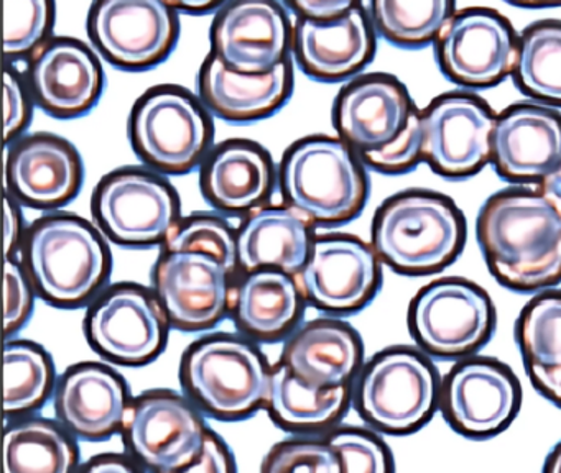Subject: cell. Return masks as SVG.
Here are the masks:
<instances>
[{"instance_id":"1","label":"cell","mask_w":561,"mask_h":473,"mask_svg":"<svg viewBox=\"0 0 561 473\" xmlns=\"http://www.w3.org/2000/svg\"><path fill=\"white\" fill-rule=\"evenodd\" d=\"M476 235L494 278L517 292L561 282V216L538 191L512 187L485 200Z\"/></svg>"},{"instance_id":"2","label":"cell","mask_w":561,"mask_h":473,"mask_svg":"<svg viewBox=\"0 0 561 473\" xmlns=\"http://www.w3.org/2000/svg\"><path fill=\"white\" fill-rule=\"evenodd\" d=\"M22 263L45 301L78 308L110 278L111 252L103 235L87 220L51 214L28 227L22 240Z\"/></svg>"},{"instance_id":"3","label":"cell","mask_w":561,"mask_h":473,"mask_svg":"<svg viewBox=\"0 0 561 473\" xmlns=\"http://www.w3.org/2000/svg\"><path fill=\"white\" fill-rule=\"evenodd\" d=\"M465 240V217L451 199L430 191H405L377 209L370 245L397 273L423 276L451 265Z\"/></svg>"},{"instance_id":"4","label":"cell","mask_w":561,"mask_h":473,"mask_svg":"<svg viewBox=\"0 0 561 473\" xmlns=\"http://www.w3.org/2000/svg\"><path fill=\"white\" fill-rule=\"evenodd\" d=\"M285 206L311 226H341L366 206L369 181L356 151L341 138L308 137L285 151L278 166Z\"/></svg>"},{"instance_id":"5","label":"cell","mask_w":561,"mask_h":473,"mask_svg":"<svg viewBox=\"0 0 561 473\" xmlns=\"http://www.w3.org/2000/svg\"><path fill=\"white\" fill-rule=\"evenodd\" d=\"M129 137L136 153L163 174H185L206 160L213 143L208 108L186 89L156 85L134 104Z\"/></svg>"},{"instance_id":"6","label":"cell","mask_w":561,"mask_h":473,"mask_svg":"<svg viewBox=\"0 0 561 473\" xmlns=\"http://www.w3.org/2000/svg\"><path fill=\"white\" fill-rule=\"evenodd\" d=\"M438 371L415 348L393 347L364 367L357 383L360 416L376 429L405 436L425 426L439 407Z\"/></svg>"},{"instance_id":"7","label":"cell","mask_w":561,"mask_h":473,"mask_svg":"<svg viewBox=\"0 0 561 473\" xmlns=\"http://www.w3.org/2000/svg\"><path fill=\"white\" fill-rule=\"evenodd\" d=\"M272 368L259 348L234 335L203 338L186 350L182 380L215 416L238 419L267 403Z\"/></svg>"},{"instance_id":"8","label":"cell","mask_w":561,"mask_h":473,"mask_svg":"<svg viewBox=\"0 0 561 473\" xmlns=\"http://www.w3.org/2000/svg\"><path fill=\"white\" fill-rule=\"evenodd\" d=\"M495 311L488 292L461 278L423 286L410 302L409 328L430 357L462 360L478 354L494 332Z\"/></svg>"},{"instance_id":"9","label":"cell","mask_w":561,"mask_h":473,"mask_svg":"<svg viewBox=\"0 0 561 473\" xmlns=\"http://www.w3.org/2000/svg\"><path fill=\"white\" fill-rule=\"evenodd\" d=\"M93 212L110 239L119 245L165 243L180 217V200L159 174L126 168L107 174L93 194Z\"/></svg>"},{"instance_id":"10","label":"cell","mask_w":561,"mask_h":473,"mask_svg":"<svg viewBox=\"0 0 561 473\" xmlns=\"http://www.w3.org/2000/svg\"><path fill=\"white\" fill-rule=\"evenodd\" d=\"M518 38L511 23L492 9L456 10L435 42L443 74L469 89H485L514 76Z\"/></svg>"},{"instance_id":"11","label":"cell","mask_w":561,"mask_h":473,"mask_svg":"<svg viewBox=\"0 0 561 473\" xmlns=\"http://www.w3.org/2000/svg\"><path fill=\"white\" fill-rule=\"evenodd\" d=\"M88 33L117 68L146 71L175 49L179 12L163 0H101L91 7Z\"/></svg>"},{"instance_id":"12","label":"cell","mask_w":561,"mask_h":473,"mask_svg":"<svg viewBox=\"0 0 561 473\" xmlns=\"http://www.w3.org/2000/svg\"><path fill=\"white\" fill-rule=\"evenodd\" d=\"M495 118L478 95H438L422 111V161L449 180L479 173L492 160Z\"/></svg>"},{"instance_id":"13","label":"cell","mask_w":561,"mask_h":473,"mask_svg":"<svg viewBox=\"0 0 561 473\" xmlns=\"http://www.w3.org/2000/svg\"><path fill=\"white\" fill-rule=\"evenodd\" d=\"M522 403L514 371L492 358H466L442 380L439 409L453 430L489 439L511 426Z\"/></svg>"},{"instance_id":"14","label":"cell","mask_w":561,"mask_h":473,"mask_svg":"<svg viewBox=\"0 0 561 473\" xmlns=\"http://www.w3.org/2000/svg\"><path fill=\"white\" fill-rule=\"evenodd\" d=\"M294 278L314 308L350 314L373 301L382 269L369 243L353 235H321L313 240L307 263Z\"/></svg>"},{"instance_id":"15","label":"cell","mask_w":561,"mask_h":473,"mask_svg":"<svg viewBox=\"0 0 561 473\" xmlns=\"http://www.w3.org/2000/svg\"><path fill=\"white\" fill-rule=\"evenodd\" d=\"M170 321L157 295L133 282L107 289L88 311L84 328L98 351L123 365H144L167 344Z\"/></svg>"},{"instance_id":"16","label":"cell","mask_w":561,"mask_h":473,"mask_svg":"<svg viewBox=\"0 0 561 473\" xmlns=\"http://www.w3.org/2000/svg\"><path fill=\"white\" fill-rule=\"evenodd\" d=\"M127 446L157 473L175 472L195 462L206 434L199 414L170 391H153L127 406L123 423Z\"/></svg>"},{"instance_id":"17","label":"cell","mask_w":561,"mask_h":473,"mask_svg":"<svg viewBox=\"0 0 561 473\" xmlns=\"http://www.w3.org/2000/svg\"><path fill=\"white\" fill-rule=\"evenodd\" d=\"M232 275L215 256L202 252H165L153 269L156 295L170 325L206 331L231 309Z\"/></svg>"},{"instance_id":"18","label":"cell","mask_w":561,"mask_h":473,"mask_svg":"<svg viewBox=\"0 0 561 473\" xmlns=\"http://www.w3.org/2000/svg\"><path fill=\"white\" fill-rule=\"evenodd\" d=\"M285 7L271 0L226 2L211 26V53L242 74H265L287 61L291 49Z\"/></svg>"},{"instance_id":"19","label":"cell","mask_w":561,"mask_h":473,"mask_svg":"<svg viewBox=\"0 0 561 473\" xmlns=\"http://www.w3.org/2000/svg\"><path fill=\"white\" fill-rule=\"evenodd\" d=\"M27 88L51 117H81L103 94V65L87 43L50 38L28 58Z\"/></svg>"},{"instance_id":"20","label":"cell","mask_w":561,"mask_h":473,"mask_svg":"<svg viewBox=\"0 0 561 473\" xmlns=\"http://www.w3.org/2000/svg\"><path fill=\"white\" fill-rule=\"evenodd\" d=\"M415 107L399 79L374 72L341 89L334 101V127L356 154L382 150L402 135Z\"/></svg>"},{"instance_id":"21","label":"cell","mask_w":561,"mask_h":473,"mask_svg":"<svg viewBox=\"0 0 561 473\" xmlns=\"http://www.w3.org/2000/svg\"><path fill=\"white\" fill-rule=\"evenodd\" d=\"M83 180L80 153L57 135H28L14 143L5 160V181L12 196L37 209H58L70 203Z\"/></svg>"},{"instance_id":"22","label":"cell","mask_w":561,"mask_h":473,"mask_svg":"<svg viewBox=\"0 0 561 473\" xmlns=\"http://www.w3.org/2000/svg\"><path fill=\"white\" fill-rule=\"evenodd\" d=\"M291 51L300 68L318 81L336 82L363 71L376 55V30L363 3L330 22L298 16Z\"/></svg>"},{"instance_id":"23","label":"cell","mask_w":561,"mask_h":473,"mask_svg":"<svg viewBox=\"0 0 561 473\" xmlns=\"http://www.w3.org/2000/svg\"><path fill=\"white\" fill-rule=\"evenodd\" d=\"M511 183H540L561 163V114L538 104H515L495 118L492 160Z\"/></svg>"},{"instance_id":"24","label":"cell","mask_w":561,"mask_h":473,"mask_svg":"<svg viewBox=\"0 0 561 473\" xmlns=\"http://www.w3.org/2000/svg\"><path fill=\"white\" fill-rule=\"evenodd\" d=\"M291 89L294 69L290 59L265 74H242L209 53L199 69V101L213 114L231 124H249L271 117L288 101Z\"/></svg>"},{"instance_id":"25","label":"cell","mask_w":561,"mask_h":473,"mask_svg":"<svg viewBox=\"0 0 561 473\" xmlns=\"http://www.w3.org/2000/svg\"><path fill=\"white\" fill-rule=\"evenodd\" d=\"M202 191L221 212L241 216L264 207L275 183L272 158L251 140H229L202 164Z\"/></svg>"},{"instance_id":"26","label":"cell","mask_w":561,"mask_h":473,"mask_svg":"<svg viewBox=\"0 0 561 473\" xmlns=\"http://www.w3.org/2000/svg\"><path fill=\"white\" fill-rule=\"evenodd\" d=\"M363 355V342L351 325L336 319H317L288 338L280 364L301 383L328 390L351 384L360 370Z\"/></svg>"},{"instance_id":"27","label":"cell","mask_w":561,"mask_h":473,"mask_svg":"<svg viewBox=\"0 0 561 473\" xmlns=\"http://www.w3.org/2000/svg\"><path fill=\"white\" fill-rule=\"evenodd\" d=\"M311 223L288 206H267L245 217L238 230V266L249 275L278 269L297 276L310 256Z\"/></svg>"},{"instance_id":"28","label":"cell","mask_w":561,"mask_h":473,"mask_svg":"<svg viewBox=\"0 0 561 473\" xmlns=\"http://www.w3.org/2000/svg\"><path fill=\"white\" fill-rule=\"evenodd\" d=\"M127 406L123 380L103 365H77L61 378L58 416L71 432L83 439L111 436L123 426Z\"/></svg>"},{"instance_id":"29","label":"cell","mask_w":561,"mask_h":473,"mask_svg":"<svg viewBox=\"0 0 561 473\" xmlns=\"http://www.w3.org/2000/svg\"><path fill=\"white\" fill-rule=\"evenodd\" d=\"M300 288L294 276L278 269L249 273L232 289L231 311L244 334L257 341L284 337L300 318Z\"/></svg>"},{"instance_id":"30","label":"cell","mask_w":561,"mask_h":473,"mask_svg":"<svg viewBox=\"0 0 561 473\" xmlns=\"http://www.w3.org/2000/svg\"><path fill=\"white\" fill-rule=\"evenodd\" d=\"M517 344L531 384L554 404L561 401V291L531 299L517 321Z\"/></svg>"},{"instance_id":"31","label":"cell","mask_w":561,"mask_h":473,"mask_svg":"<svg viewBox=\"0 0 561 473\" xmlns=\"http://www.w3.org/2000/svg\"><path fill=\"white\" fill-rule=\"evenodd\" d=\"M351 397V384L317 390L301 383L285 365L272 368L271 390L265 406L288 429H321L336 423Z\"/></svg>"},{"instance_id":"32","label":"cell","mask_w":561,"mask_h":473,"mask_svg":"<svg viewBox=\"0 0 561 473\" xmlns=\"http://www.w3.org/2000/svg\"><path fill=\"white\" fill-rule=\"evenodd\" d=\"M77 450L50 420L31 419L5 430L4 473H71Z\"/></svg>"},{"instance_id":"33","label":"cell","mask_w":561,"mask_h":473,"mask_svg":"<svg viewBox=\"0 0 561 473\" xmlns=\"http://www.w3.org/2000/svg\"><path fill=\"white\" fill-rule=\"evenodd\" d=\"M514 78L524 94L561 105V20H541L522 32Z\"/></svg>"},{"instance_id":"34","label":"cell","mask_w":561,"mask_h":473,"mask_svg":"<svg viewBox=\"0 0 561 473\" xmlns=\"http://www.w3.org/2000/svg\"><path fill=\"white\" fill-rule=\"evenodd\" d=\"M455 12L456 5L449 0H376L369 3L374 30L399 48L435 45Z\"/></svg>"},{"instance_id":"35","label":"cell","mask_w":561,"mask_h":473,"mask_svg":"<svg viewBox=\"0 0 561 473\" xmlns=\"http://www.w3.org/2000/svg\"><path fill=\"white\" fill-rule=\"evenodd\" d=\"M54 380V364L44 348L25 341L5 344V413H25L41 406L50 394Z\"/></svg>"},{"instance_id":"36","label":"cell","mask_w":561,"mask_h":473,"mask_svg":"<svg viewBox=\"0 0 561 473\" xmlns=\"http://www.w3.org/2000/svg\"><path fill=\"white\" fill-rule=\"evenodd\" d=\"M165 252H202L218 258L232 276L238 266V233L215 216H190L180 220L163 243Z\"/></svg>"},{"instance_id":"37","label":"cell","mask_w":561,"mask_h":473,"mask_svg":"<svg viewBox=\"0 0 561 473\" xmlns=\"http://www.w3.org/2000/svg\"><path fill=\"white\" fill-rule=\"evenodd\" d=\"M55 22V5L47 0H5V58H31L45 42Z\"/></svg>"},{"instance_id":"38","label":"cell","mask_w":561,"mask_h":473,"mask_svg":"<svg viewBox=\"0 0 561 473\" xmlns=\"http://www.w3.org/2000/svg\"><path fill=\"white\" fill-rule=\"evenodd\" d=\"M262 473H343V465L330 442L287 440L268 452Z\"/></svg>"},{"instance_id":"39","label":"cell","mask_w":561,"mask_h":473,"mask_svg":"<svg viewBox=\"0 0 561 473\" xmlns=\"http://www.w3.org/2000/svg\"><path fill=\"white\" fill-rule=\"evenodd\" d=\"M328 442L340 455L343 473H393L392 453L367 430H337Z\"/></svg>"},{"instance_id":"40","label":"cell","mask_w":561,"mask_h":473,"mask_svg":"<svg viewBox=\"0 0 561 473\" xmlns=\"http://www.w3.org/2000/svg\"><path fill=\"white\" fill-rule=\"evenodd\" d=\"M422 111L415 107L409 124L399 138L382 150L357 154L366 166L386 174H400L415 168L422 161Z\"/></svg>"},{"instance_id":"41","label":"cell","mask_w":561,"mask_h":473,"mask_svg":"<svg viewBox=\"0 0 561 473\" xmlns=\"http://www.w3.org/2000/svg\"><path fill=\"white\" fill-rule=\"evenodd\" d=\"M5 335L15 334L31 318L34 309V286L24 265L15 258H5Z\"/></svg>"},{"instance_id":"42","label":"cell","mask_w":561,"mask_h":473,"mask_svg":"<svg viewBox=\"0 0 561 473\" xmlns=\"http://www.w3.org/2000/svg\"><path fill=\"white\" fill-rule=\"evenodd\" d=\"M5 101V145H11L31 124L32 99L31 91L25 88L24 79L11 66L4 71Z\"/></svg>"},{"instance_id":"43","label":"cell","mask_w":561,"mask_h":473,"mask_svg":"<svg viewBox=\"0 0 561 473\" xmlns=\"http://www.w3.org/2000/svg\"><path fill=\"white\" fill-rule=\"evenodd\" d=\"M162 473H234V463L226 446H222L221 440L208 430L205 446L195 462L190 463L185 469Z\"/></svg>"},{"instance_id":"44","label":"cell","mask_w":561,"mask_h":473,"mask_svg":"<svg viewBox=\"0 0 561 473\" xmlns=\"http://www.w3.org/2000/svg\"><path fill=\"white\" fill-rule=\"evenodd\" d=\"M353 0H294L282 5L285 9L294 10L301 19L318 20V22H330L340 19L344 13L350 12L354 7Z\"/></svg>"},{"instance_id":"45","label":"cell","mask_w":561,"mask_h":473,"mask_svg":"<svg viewBox=\"0 0 561 473\" xmlns=\"http://www.w3.org/2000/svg\"><path fill=\"white\" fill-rule=\"evenodd\" d=\"M4 210L5 258H11L18 252L24 236H22L21 210H19L18 203H15L14 196L9 194V191H5Z\"/></svg>"},{"instance_id":"46","label":"cell","mask_w":561,"mask_h":473,"mask_svg":"<svg viewBox=\"0 0 561 473\" xmlns=\"http://www.w3.org/2000/svg\"><path fill=\"white\" fill-rule=\"evenodd\" d=\"M81 473H139L133 463L119 455H103L88 463Z\"/></svg>"},{"instance_id":"47","label":"cell","mask_w":561,"mask_h":473,"mask_svg":"<svg viewBox=\"0 0 561 473\" xmlns=\"http://www.w3.org/2000/svg\"><path fill=\"white\" fill-rule=\"evenodd\" d=\"M537 191L541 196L547 197V199L553 204L554 209H557L561 216V163L557 170L551 171L548 176H545L543 180L538 183Z\"/></svg>"},{"instance_id":"48","label":"cell","mask_w":561,"mask_h":473,"mask_svg":"<svg viewBox=\"0 0 561 473\" xmlns=\"http://www.w3.org/2000/svg\"><path fill=\"white\" fill-rule=\"evenodd\" d=\"M176 12H188L193 15H203V13L218 12L226 2L222 0H182V2H172L167 0Z\"/></svg>"},{"instance_id":"49","label":"cell","mask_w":561,"mask_h":473,"mask_svg":"<svg viewBox=\"0 0 561 473\" xmlns=\"http://www.w3.org/2000/svg\"><path fill=\"white\" fill-rule=\"evenodd\" d=\"M543 473H561V442L547 457Z\"/></svg>"},{"instance_id":"50","label":"cell","mask_w":561,"mask_h":473,"mask_svg":"<svg viewBox=\"0 0 561 473\" xmlns=\"http://www.w3.org/2000/svg\"><path fill=\"white\" fill-rule=\"evenodd\" d=\"M558 407H561V401H560V404H558Z\"/></svg>"}]
</instances>
